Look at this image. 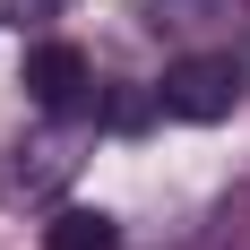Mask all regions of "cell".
<instances>
[{
  "instance_id": "obj_1",
  "label": "cell",
  "mask_w": 250,
  "mask_h": 250,
  "mask_svg": "<svg viewBox=\"0 0 250 250\" xmlns=\"http://www.w3.org/2000/svg\"><path fill=\"white\" fill-rule=\"evenodd\" d=\"M242 61L233 52H190V61H173L164 69V86H155V104L173 112V121H225V112H242Z\"/></svg>"
},
{
  "instance_id": "obj_2",
  "label": "cell",
  "mask_w": 250,
  "mask_h": 250,
  "mask_svg": "<svg viewBox=\"0 0 250 250\" xmlns=\"http://www.w3.org/2000/svg\"><path fill=\"white\" fill-rule=\"evenodd\" d=\"M26 95L43 104V112H86V104H95L86 52H78V43H35V52H26Z\"/></svg>"
},
{
  "instance_id": "obj_3",
  "label": "cell",
  "mask_w": 250,
  "mask_h": 250,
  "mask_svg": "<svg viewBox=\"0 0 250 250\" xmlns=\"http://www.w3.org/2000/svg\"><path fill=\"white\" fill-rule=\"evenodd\" d=\"M43 250H121V225L104 207H61L43 225Z\"/></svg>"
},
{
  "instance_id": "obj_4",
  "label": "cell",
  "mask_w": 250,
  "mask_h": 250,
  "mask_svg": "<svg viewBox=\"0 0 250 250\" xmlns=\"http://www.w3.org/2000/svg\"><path fill=\"white\" fill-rule=\"evenodd\" d=\"M61 18V0H0V26H43Z\"/></svg>"
}]
</instances>
